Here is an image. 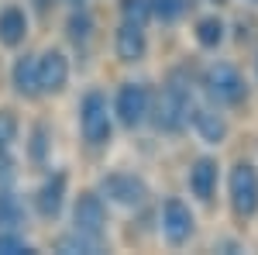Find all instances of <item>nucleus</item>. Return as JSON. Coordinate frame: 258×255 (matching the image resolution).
Here are the masks:
<instances>
[{
	"mask_svg": "<svg viewBox=\"0 0 258 255\" xmlns=\"http://www.w3.org/2000/svg\"><path fill=\"white\" fill-rule=\"evenodd\" d=\"M197 86H200V79L189 69H182V66L165 76V86H162L159 97H152V114H148L155 131L182 135L189 128V107L197 100Z\"/></svg>",
	"mask_w": 258,
	"mask_h": 255,
	"instance_id": "obj_1",
	"label": "nucleus"
},
{
	"mask_svg": "<svg viewBox=\"0 0 258 255\" xmlns=\"http://www.w3.org/2000/svg\"><path fill=\"white\" fill-rule=\"evenodd\" d=\"M76 124H80V138L86 141V148H107L110 138H114V111H110V100L103 90H86L80 97V114H76Z\"/></svg>",
	"mask_w": 258,
	"mask_h": 255,
	"instance_id": "obj_2",
	"label": "nucleus"
},
{
	"mask_svg": "<svg viewBox=\"0 0 258 255\" xmlns=\"http://www.w3.org/2000/svg\"><path fill=\"white\" fill-rule=\"evenodd\" d=\"M200 86L210 104H217L220 111L224 107H241L248 104V83L241 76L238 66L231 62H210L203 73H200Z\"/></svg>",
	"mask_w": 258,
	"mask_h": 255,
	"instance_id": "obj_3",
	"label": "nucleus"
},
{
	"mask_svg": "<svg viewBox=\"0 0 258 255\" xmlns=\"http://www.w3.org/2000/svg\"><path fill=\"white\" fill-rule=\"evenodd\" d=\"M152 90L148 83L141 79H124L117 86V93L110 100V111H114V124L127 128V131H138L141 124H148V114H152Z\"/></svg>",
	"mask_w": 258,
	"mask_h": 255,
	"instance_id": "obj_4",
	"label": "nucleus"
},
{
	"mask_svg": "<svg viewBox=\"0 0 258 255\" xmlns=\"http://www.w3.org/2000/svg\"><path fill=\"white\" fill-rule=\"evenodd\" d=\"M100 196L114 207H124V211H138L148 203V179L141 173H131V169H114V173H103L100 176Z\"/></svg>",
	"mask_w": 258,
	"mask_h": 255,
	"instance_id": "obj_5",
	"label": "nucleus"
},
{
	"mask_svg": "<svg viewBox=\"0 0 258 255\" xmlns=\"http://www.w3.org/2000/svg\"><path fill=\"white\" fill-rule=\"evenodd\" d=\"M69 221H73V231H76V235L93 238V241H103V245H107L110 214H107V200L100 196V190H80V193L73 196Z\"/></svg>",
	"mask_w": 258,
	"mask_h": 255,
	"instance_id": "obj_6",
	"label": "nucleus"
},
{
	"mask_svg": "<svg viewBox=\"0 0 258 255\" xmlns=\"http://www.w3.org/2000/svg\"><path fill=\"white\" fill-rule=\"evenodd\" d=\"M227 203L238 221H251L258 214V166L238 159L227 173Z\"/></svg>",
	"mask_w": 258,
	"mask_h": 255,
	"instance_id": "obj_7",
	"label": "nucleus"
},
{
	"mask_svg": "<svg viewBox=\"0 0 258 255\" xmlns=\"http://www.w3.org/2000/svg\"><path fill=\"white\" fill-rule=\"evenodd\" d=\"M159 231L169 248H182L197 238V214L182 196H165L159 211Z\"/></svg>",
	"mask_w": 258,
	"mask_h": 255,
	"instance_id": "obj_8",
	"label": "nucleus"
},
{
	"mask_svg": "<svg viewBox=\"0 0 258 255\" xmlns=\"http://www.w3.org/2000/svg\"><path fill=\"white\" fill-rule=\"evenodd\" d=\"M66 196H69V173L66 169H48L41 176L38 190H35V211L45 221H55L66 211Z\"/></svg>",
	"mask_w": 258,
	"mask_h": 255,
	"instance_id": "obj_9",
	"label": "nucleus"
},
{
	"mask_svg": "<svg viewBox=\"0 0 258 255\" xmlns=\"http://www.w3.org/2000/svg\"><path fill=\"white\" fill-rule=\"evenodd\" d=\"M189 128H193V135L203 141V145H224L227 135H231V124L227 118L220 114L217 104H200L193 100V107H189Z\"/></svg>",
	"mask_w": 258,
	"mask_h": 255,
	"instance_id": "obj_10",
	"label": "nucleus"
},
{
	"mask_svg": "<svg viewBox=\"0 0 258 255\" xmlns=\"http://www.w3.org/2000/svg\"><path fill=\"white\" fill-rule=\"evenodd\" d=\"M38 59V90L41 97H59L62 90L69 86V76H73V66H69V56L62 48H45Z\"/></svg>",
	"mask_w": 258,
	"mask_h": 255,
	"instance_id": "obj_11",
	"label": "nucleus"
},
{
	"mask_svg": "<svg viewBox=\"0 0 258 255\" xmlns=\"http://www.w3.org/2000/svg\"><path fill=\"white\" fill-rule=\"evenodd\" d=\"M186 186H189V196H193L197 203H214L217 186H220V162L214 156H197L189 162Z\"/></svg>",
	"mask_w": 258,
	"mask_h": 255,
	"instance_id": "obj_12",
	"label": "nucleus"
},
{
	"mask_svg": "<svg viewBox=\"0 0 258 255\" xmlns=\"http://www.w3.org/2000/svg\"><path fill=\"white\" fill-rule=\"evenodd\" d=\"M114 56L124 66H138L148 59V31L141 24H127L120 21L117 31H114Z\"/></svg>",
	"mask_w": 258,
	"mask_h": 255,
	"instance_id": "obj_13",
	"label": "nucleus"
},
{
	"mask_svg": "<svg viewBox=\"0 0 258 255\" xmlns=\"http://www.w3.org/2000/svg\"><path fill=\"white\" fill-rule=\"evenodd\" d=\"M31 31V18L21 4H4L0 7V45L4 48H21Z\"/></svg>",
	"mask_w": 258,
	"mask_h": 255,
	"instance_id": "obj_14",
	"label": "nucleus"
},
{
	"mask_svg": "<svg viewBox=\"0 0 258 255\" xmlns=\"http://www.w3.org/2000/svg\"><path fill=\"white\" fill-rule=\"evenodd\" d=\"M11 90L18 93L21 100H38V59L31 52H21L18 59L11 62Z\"/></svg>",
	"mask_w": 258,
	"mask_h": 255,
	"instance_id": "obj_15",
	"label": "nucleus"
},
{
	"mask_svg": "<svg viewBox=\"0 0 258 255\" xmlns=\"http://www.w3.org/2000/svg\"><path fill=\"white\" fill-rule=\"evenodd\" d=\"M193 38H197L200 48H207V52H217L220 45L227 41V24L220 14H203V18L193 24Z\"/></svg>",
	"mask_w": 258,
	"mask_h": 255,
	"instance_id": "obj_16",
	"label": "nucleus"
},
{
	"mask_svg": "<svg viewBox=\"0 0 258 255\" xmlns=\"http://www.w3.org/2000/svg\"><path fill=\"white\" fill-rule=\"evenodd\" d=\"M24 221H28V203L21 200V193H14L11 186H0V231L4 228L21 231Z\"/></svg>",
	"mask_w": 258,
	"mask_h": 255,
	"instance_id": "obj_17",
	"label": "nucleus"
},
{
	"mask_svg": "<svg viewBox=\"0 0 258 255\" xmlns=\"http://www.w3.org/2000/svg\"><path fill=\"white\" fill-rule=\"evenodd\" d=\"M48 156H52V128L45 121H35L28 131V162L41 169L48 166Z\"/></svg>",
	"mask_w": 258,
	"mask_h": 255,
	"instance_id": "obj_18",
	"label": "nucleus"
},
{
	"mask_svg": "<svg viewBox=\"0 0 258 255\" xmlns=\"http://www.w3.org/2000/svg\"><path fill=\"white\" fill-rule=\"evenodd\" d=\"M93 31H97L93 14H90L86 7H73V14H69V21H66V35H69V41H73L76 48H86V45L93 41Z\"/></svg>",
	"mask_w": 258,
	"mask_h": 255,
	"instance_id": "obj_19",
	"label": "nucleus"
},
{
	"mask_svg": "<svg viewBox=\"0 0 258 255\" xmlns=\"http://www.w3.org/2000/svg\"><path fill=\"white\" fill-rule=\"evenodd\" d=\"M117 14H120V21H127V24L148 28V21H152V0H120Z\"/></svg>",
	"mask_w": 258,
	"mask_h": 255,
	"instance_id": "obj_20",
	"label": "nucleus"
},
{
	"mask_svg": "<svg viewBox=\"0 0 258 255\" xmlns=\"http://www.w3.org/2000/svg\"><path fill=\"white\" fill-rule=\"evenodd\" d=\"M189 11V0H152V21L162 24H176Z\"/></svg>",
	"mask_w": 258,
	"mask_h": 255,
	"instance_id": "obj_21",
	"label": "nucleus"
},
{
	"mask_svg": "<svg viewBox=\"0 0 258 255\" xmlns=\"http://www.w3.org/2000/svg\"><path fill=\"white\" fill-rule=\"evenodd\" d=\"M55 248H59V252H83V255H97V252H103L107 245H103V241H93V238H83V235H76V231H69V235H62L59 241H55Z\"/></svg>",
	"mask_w": 258,
	"mask_h": 255,
	"instance_id": "obj_22",
	"label": "nucleus"
},
{
	"mask_svg": "<svg viewBox=\"0 0 258 255\" xmlns=\"http://www.w3.org/2000/svg\"><path fill=\"white\" fill-rule=\"evenodd\" d=\"M21 138V118L11 107H0V148H14Z\"/></svg>",
	"mask_w": 258,
	"mask_h": 255,
	"instance_id": "obj_23",
	"label": "nucleus"
},
{
	"mask_svg": "<svg viewBox=\"0 0 258 255\" xmlns=\"http://www.w3.org/2000/svg\"><path fill=\"white\" fill-rule=\"evenodd\" d=\"M31 252H35V245L21 235V231H14V228H4L0 231V255H31Z\"/></svg>",
	"mask_w": 258,
	"mask_h": 255,
	"instance_id": "obj_24",
	"label": "nucleus"
},
{
	"mask_svg": "<svg viewBox=\"0 0 258 255\" xmlns=\"http://www.w3.org/2000/svg\"><path fill=\"white\" fill-rule=\"evenodd\" d=\"M18 179V159L14 148H0V186H11Z\"/></svg>",
	"mask_w": 258,
	"mask_h": 255,
	"instance_id": "obj_25",
	"label": "nucleus"
},
{
	"mask_svg": "<svg viewBox=\"0 0 258 255\" xmlns=\"http://www.w3.org/2000/svg\"><path fill=\"white\" fill-rule=\"evenodd\" d=\"M214 248H224V252H241L238 241H214Z\"/></svg>",
	"mask_w": 258,
	"mask_h": 255,
	"instance_id": "obj_26",
	"label": "nucleus"
},
{
	"mask_svg": "<svg viewBox=\"0 0 258 255\" xmlns=\"http://www.w3.org/2000/svg\"><path fill=\"white\" fill-rule=\"evenodd\" d=\"M66 4H69V7H86L90 0H66Z\"/></svg>",
	"mask_w": 258,
	"mask_h": 255,
	"instance_id": "obj_27",
	"label": "nucleus"
},
{
	"mask_svg": "<svg viewBox=\"0 0 258 255\" xmlns=\"http://www.w3.org/2000/svg\"><path fill=\"white\" fill-rule=\"evenodd\" d=\"M255 76H258V56H255Z\"/></svg>",
	"mask_w": 258,
	"mask_h": 255,
	"instance_id": "obj_28",
	"label": "nucleus"
},
{
	"mask_svg": "<svg viewBox=\"0 0 258 255\" xmlns=\"http://www.w3.org/2000/svg\"><path fill=\"white\" fill-rule=\"evenodd\" d=\"M214 4H224V0H214Z\"/></svg>",
	"mask_w": 258,
	"mask_h": 255,
	"instance_id": "obj_29",
	"label": "nucleus"
},
{
	"mask_svg": "<svg viewBox=\"0 0 258 255\" xmlns=\"http://www.w3.org/2000/svg\"><path fill=\"white\" fill-rule=\"evenodd\" d=\"M248 4H258V0H248Z\"/></svg>",
	"mask_w": 258,
	"mask_h": 255,
	"instance_id": "obj_30",
	"label": "nucleus"
}]
</instances>
